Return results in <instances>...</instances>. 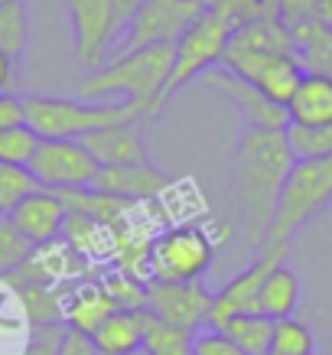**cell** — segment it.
<instances>
[{"instance_id": "26", "label": "cell", "mask_w": 332, "mask_h": 355, "mask_svg": "<svg viewBox=\"0 0 332 355\" xmlns=\"http://www.w3.org/2000/svg\"><path fill=\"white\" fill-rule=\"evenodd\" d=\"M270 355H316V336H313L310 323H303L297 316L274 320Z\"/></svg>"}, {"instance_id": "8", "label": "cell", "mask_w": 332, "mask_h": 355, "mask_svg": "<svg viewBox=\"0 0 332 355\" xmlns=\"http://www.w3.org/2000/svg\"><path fill=\"white\" fill-rule=\"evenodd\" d=\"M65 13L76 36V55L88 72L101 69L107 53L124 40V30L118 26L114 0H65Z\"/></svg>"}, {"instance_id": "20", "label": "cell", "mask_w": 332, "mask_h": 355, "mask_svg": "<svg viewBox=\"0 0 332 355\" xmlns=\"http://www.w3.org/2000/svg\"><path fill=\"white\" fill-rule=\"evenodd\" d=\"M300 303H303V284L297 277V270L283 261L261 284L257 313L268 316V320H287V316H293V313L300 310Z\"/></svg>"}, {"instance_id": "33", "label": "cell", "mask_w": 332, "mask_h": 355, "mask_svg": "<svg viewBox=\"0 0 332 355\" xmlns=\"http://www.w3.org/2000/svg\"><path fill=\"white\" fill-rule=\"evenodd\" d=\"M62 333L65 326H33L30 336H26V349L23 355H59V345H62Z\"/></svg>"}, {"instance_id": "15", "label": "cell", "mask_w": 332, "mask_h": 355, "mask_svg": "<svg viewBox=\"0 0 332 355\" xmlns=\"http://www.w3.org/2000/svg\"><path fill=\"white\" fill-rule=\"evenodd\" d=\"M173 186V176L163 173L157 163L150 166H101L95 180V189L124 199L130 205H143L166 196V189Z\"/></svg>"}, {"instance_id": "34", "label": "cell", "mask_w": 332, "mask_h": 355, "mask_svg": "<svg viewBox=\"0 0 332 355\" xmlns=\"http://www.w3.org/2000/svg\"><path fill=\"white\" fill-rule=\"evenodd\" d=\"M26 124V101L17 92H0V130Z\"/></svg>"}, {"instance_id": "9", "label": "cell", "mask_w": 332, "mask_h": 355, "mask_svg": "<svg viewBox=\"0 0 332 355\" xmlns=\"http://www.w3.org/2000/svg\"><path fill=\"white\" fill-rule=\"evenodd\" d=\"M95 157L82 147V140H43L30 163V173L36 176L40 189H88L98 180Z\"/></svg>"}, {"instance_id": "28", "label": "cell", "mask_w": 332, "mask_h": 355, "mask_svg": "<svg viewBox=\"0 0 332 355\" xmlns=\"http://www.w3.org/2000/svg\"><path fill=\"white\" fill-rule=\"evenodd\" d=\"M287 144H290L293 160H326V157H332V124H326V128L290 124Z\"/></svg>"}, {"instance_id": "21", "label": "cell", "mask_w": 332, "mask_h": 355, "mask_svg": "<svg viewBox=\"0 0 332 355\" xmlns=\"http://www.w3.org/2000/svg\"><path fill=\"white\" fill-rule=\"evenodd\" d=\"M98 355H130L143 349V310H114L91 333Z\"/></svg>"}, {"instance_id": "38", "label": "cell", "mask_w": 332, "mask_h": 355, "mask_svg": "<svg viewBox=\"0 0 332 355\" xmlns=\"http://www.w3.org/2000/svg\"><path fill=\"white\" fill-rule=\"evenodd\" d=\"M322 355H332V336L326 339V352H322Z\"/></svg>"}, {"instance_id": "3", "label": "cell", "mask_w": 332, "mask_h": 355, "mask_svg": "<svg viewBox=\"0 0 332 355\" xmlns=\"http://www.w3.org/2000/svg\"><path fill=\"white\" fill-rule=\"evenodd\" d=\"M26 124L43 140H78L91 130L111 128L121 121L150 118L134 101H82V98H49V95H26Z\"/></svg>"}, {"instance_id": "7", "label": "cell", "mask_w": 332, "mask_h": 355, "mask_svg": "<svg viewBox=\"0 0 332 355\" xmlns=\"http://www.w3.org/2000/svg\"><path fill=\"white\" fill-rule=\"evenodd\" d=\"M205 10L209 7L202 0H147L121 40V53H137L150 46H176V40Z\"/></svg>"}, {"instance_id": "36", "label": "cell", "mask_w": 332, "mask_h": 355, "mask_svg": "<svg viewBox=\"0 0 332 355\" xmlns=\"http://www.w3.org/2000/svg\"><path fill=\"white\" fill-rule=\"evenodd\" d=\"M17 85V62L7 53H0V92H10Z\"/></svg>"}, {"instance_id": "32", "label": "cell", "mask_w": 332, "mask_h": 355, "mask_svg": "<svg viewBox=\"0 0 332 355\" xmlns=\"http://www.w3.org/2000/svg\"><path fill=\"white\" fill-rule=\"evenodd\" d=\"M189 355H247V352H241L225 333H218V329H212V326H205V329H199V333L193 336V349H189Z\"/></svg>"}, {"instance_id": "22", "label": "cell", "mask_w": 332, "mask_h": 355, "mask_svg": "<svg viewBox=\"0 0 332 355\" xmlns=\"http://www.w3.org/2000/svg\"><path fill=\"white\" fill-rule=\"evenodd\" d=\"M212 329L225 333L247 355H270V345H274V320L261 316V313H238Z\"/></svg>"}, {"instance_id": "12", "label": "cell", "mask_w": 332, "mask_h": 355, "mask_svg": "<svg viewBox=\"0 0 332 355\" xmlns=\"http://www.w3.org/2000/svg\"><path fill=\"white\" fill-rule=\"evenodd\" d=\"M199 82L215 88L218 95H225L228 105L241 114L245 128H264V130H287L290 128L287 108L274 105L261 88H254L251 82H245V78H238L235 72H228L225 65H212L209 72L199 76Z\"/></svg>"}, {"instance_id": "24", "label": "cell", "mask_w": 332, "mask_h": 355, "mask_svg": "<svg viewBox=\"0 0 332 355\" xmlns=\"http://www.w3.org/2000/svg\"><path fill=\"white\" fill-rule=\"evenodd\" d=\"M30 46V13L26 0L0 3V53H7L17 62Z\"/></svg>"}, {"instance_id": "1", "label": "cell", "mask_w": 332, "mask_h": 355, "mask_svg": "<svg viewBox=\"0 0 332 355\" xmlns=\"http://www.w3.org/2000/svg\"><path fill=\"white\" fill-rule=\"evenodd\" d=\"M293 153L287 144V130L245 128L235 140L231 153V202L238 212V238L245 251H261L268 245V232L277 212L280 189L293 170Z\"/></svg>"}, {"instance_id": "5", "label": "cell", "mask_w": 332, "mask_h": 355, "mask_svg": "<svg viewBox=\"0 0 332 355\" xmlns=\"http://www.w3.org/2000/svg\"><path fill=\"white\" fill-rule=\"evenodd\" d=\"M218 254V238L209 225L182 222L153 235L150 245V280L163 284H193L205 280Z\"/></svg>"}, {"instance_id": "14", "label": "cell", "mask_w": 332, "mask_h": 355, "mask_svg": "<svg viewBox=\"0 0 332 355\" xmlns=\"http://www.w3.org/2000/svg\"><path fill=\"white\" fill-rule=\"evenodd\" d=\"M78 140L95 157L98 166H150L153 163L147 130L140 128V121H121L111 128L91 130Z\"/></svg>"}, {"instance_id": "11", "label": "cell", "mask_w": 332, "mask_h": 355, "mask_svg": "<svg viewBox=\"0 0 332 355\" xmlns=\"http://www.w3.org/2000/svg\"><path fill=\"white\" fill-rule=\"evenodd\" d=\"M290 254V245H264L254 254V261L247 264L241 274L222 284L218 291L212 293V313H209V326H218L228 316H238V313H257V293H261V284L270 270L283 264Z\"/></svg>"}, {"instance_id": "16", "label": "cell", "mask_w": 332, "mask_h": 355, "mask_svg": "<svg viewBox=\"0 0 332 355\" xmlns=\"http://www.w3.org/2000/svg\"><path fill=\"white\" fill-rule=\"evenodd\" d=\"M7 218L30 238L33 245L43 248V245H53V241H62L69 212H65L62 199H59L53 189H36V193L26 196V199L17 205Z\"/></svg>"}, {"instance_id": "17", "label": "cell", "mask_w": 332, "mask_h": 355, "mask_svg": "<svg viewBox=\"0 0 332 355\" xmlns=\"http://www.w3.org/2000/svg\"><path fill=\"white\" fill-rule=\"evenodd\" d=\"M118 310L101 277H82L62 284V323L82 333H95L111 313Z\"/></svg>"}, {"instance_id": "35", "label": "cell", "mask_w": 332, "mask_h": 355, "mask_svg": "<svg viewBox=\"0 0 332 355\" xmlns=\"http://www.w3.org/2000/svg\"><path fill=\"white\" fill-rule=\"evenodd\" d=\"M59 355H98L95 352V343H91V333H82V329L65 326L62 345H59Z\"/></svg>"}, {"instance_id": "25", "label": "cell", "mask_w": 332, "mask_h": 355, "mask_svg": "<svg viewBox=\"0 0 332 355\" xmlns=\"http://www.w3.org/2000/svg\"><path fill=\"white\" fill-rule=\"evenodd\" d=\"M193 336L160 323L157 316L143 310V352L147 355H189Z\"/></svg>"}, {"instance_id": "13", "label": "cell", "mask_w": 332, "mask_h": 355, "mask_svg": "<svg viewBox=\"0 0 332 355\" xmlns=\"http://www.w3.org/2000/svg\"><path fill=\"white\" fill-rule=\"evenodd\" d=\"M222 65L228 72H235L238 78L261 88L280 108H287L293 92L300 88L303 76H306L297 55H225Z\"/></svg>"}, {"instance_id": "10", "label": "cell", "mask_w": 332, "mask_h": 355, "mask_svg": "<svg viewBox=\"0 0 332 355\" xmlns=\"http://www.w3.org/2000/svg\"><path fill=\"white\" fill-rule=\"evenodd\" d=\"M147 313L157 316L160 323L173 326V329L195 336L199 329L209 326L212 291L205 287V280H193V284L147 280Z\"/></svg>"}, {"instance_id": "29", "label": "cell", "mask_w": 332, "mask_h": 355, "mask_svg": "<svg viewBox=\"0 0 332 355\" xmlns=\"http://www.w3.org/2000/svg\"><path fill=\"white\" fill-rule=\"evenodd\" d=\"M40 189L36 176L30 166H13V163H0V218L10 216L13 209Z\"/></svg>"}, {"instance_id": "41", "label": "cell", "mask_w": 332, "mask_h": 355, "mask_svg": "<svg viewBox=\"0 0 332 355\" xmlns=\"http://www.w3.org/2000/svg\"><path fill=\"white\" fill-rule=\"evenodd\" d=\"M0 3H10V0H0Z\"/></svg>"}, {"instance_id": "23", "label": "cell", "mask_w": 332, "mask_h": 355, "mask_svg": "<svg viewBox=\"0 0 332 355\" xmlns=\"http://www.w3.org/2000/svg\"><path fill=\"white\" fill-rule=\"evenodd\" d=\"M62 284H17L13 287V293L20 297V306L26 313L30 329L33 326L62 323Z\"/></svg>"}, {"instance_id": "37", "label": "cell", "mask_w": 332, "mask_h": 355, "mask_svg": "<svg viewBox=\"0 0 332 355\" xmlns=\"http://www.w3.org/2000/svg\"><path fill=\"white\" fill-rule=\"evenodd\" d=\"M316 17L326 23H332V0H320V7H316Z\"/></svg>"}, {"instance_id": "39", "label": "cell", "mask_w": 332, "mask_h": 355, "mask_svg": "<svg viewBox=\"0 0 332 355\" xmlns=\"http://www.w3.org/2000/svg\"><path fill=\"white\" fill-rule=\"evenodd\" d=\"M3 329H7V320L0 316V339H3Z\"/></svg>"}, {"instance_id": "27", "label": "cell", "mask_w": 332, "mask_h": 355, "mask_svg": "<svg viewBox=\"0 0 332 355\" xmlns=\"http://www.w3.org/2000/svg\"><path fill=\"white\" fill-rule=\"evenodd\" d=\"M36 254V245L13 225L10 218H0V277H10Z\"/></svg>"}, {"instance_id": "6", "label": "cell", "mask_w": 332, "mask_h": 355, "mask_svg": "<svg viewBox=\"0 0 332 355\" xmlns=\"http://www.w3.org/2000/svg\"><path fill=\"white\" fill-rule=\"evenodd\" d=\"M235 26L238 23L231 20L228 13L209 7L189 30L182 33L180 40H176V55H173V72H170V82H166V92H163V105H166L182 85H189L193 78H199L202 72H209L212 65L222 62Z\"/></svg>"}, {"instance_id": "31", "label": "cell", "mask_w": 332, "mask_h": 355, "mask_svg": "<svg viewBox=\"0 0 332 355\" xmlns=\"http://www.w3.org/2000/svg\"><path fill=\"white\" fill-rule=\"evenodd\" d=\"M101 284L105 291L111 293V300L118 310H147V284L137 277H130L124 270L111 268L101 274Z\"/></svg>"}, {"instance_id": "30", "label": "cell", "mask_w": 332, "mask_h": 355, "mask_svg": "<svg viewBox=\"0 0 332 355\" xmlns=\"http://www.w3.org/2000/svg\"><path fill=\"white\" fill-rule=\"evenodd\" d=\"M40 144H43V137L30 124H17V128L0 130V163L30 166L36 150H40Z\"/></svg>"}, {"instance_id": "19", "label": "cell", "mask_w": 332, "mask_h": 355, "mask_svg": "<svg viewBox=\"0 0 332 355\" xmlns=\"http://www.w3.org/2000/svg\"><path fill=\"white\" fill-rule=\"evenodd\" d=\"M287 114L290 124H300V128H326V124H332V78L306 72L300 88L290 98Z\"/></svg>"}, {"instance_id": "40", "label": "cell", "mask_w": 332, "mask_h": 355, "mask_svg": "<svg viewBox=\"0 0 332 355\" xmlns=\"http://www.w3.org/2000/svg\"><path fill=\"white\" fill-rule=\"evenodd\" d=\"M130 355H147V352H143V349H140V352H130Z\"/></svg>"}, {"instance_id": "18", "label": "cell", "mask_w": 332, "mask_h": 355, "mask_svg": "<svg viewBox=\"0 0 332 355\" xmlns=\"http://www.w3.org/2000/svg\"><path fill=\"white\" fill-rule=\"evenodd\" d=\"M290 40H293V55L300 59L303 72L332 78V23L320 17L290 23Z\"/></svg>"}, {"instance_id": "4", "label": "cell", "mask_w": 332, "mask_h": 355, "mask_svg": "<svg viewBox=\"0 0 332 355\" xmlns=\"http://www.w3.org/2000/svg\"><path fill=\"white\" fill-rule=\"evenodd\" d=\"M332 205V157L297 160L280 189L268 245H293V238Z\"/></svg>"}, {"instance_id": "2", "label": "cell", "mask_w": 332, "mask_h": 355, "mask_svg": "<svg viewBox=\"0 0 332 355\" xmlns=\"http://www.w3.org/2000/svg\"><path fill=\"white\" fill-rule=\"evenodd\" d=\"M176 46H150L137 53H121L101 69L88 72L78 82L82 101H101L105 95H124V101H134L157 118L163 111V92L173 72Z\"/></svg>"}]
</instances>
